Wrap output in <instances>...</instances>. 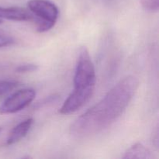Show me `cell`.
I'll list each match as a JSON object with an SVG mask.
<instances>
[{
	"instance_id": "obj_1",
	"label": "cell",
	"mask_w": 159,
	"mask_h": 159,
	"mask_svg": "<svg viewBox=\"0 0 159 159\" xmlns=\"http://www.w3.org/2000/svg\"><path fill=\"white\" fill-rule=\"evenodd\" d=\"M139 86V80L129 75L118 82L99 102L75 120L70 134L75 138H86L102 131L123 114Z\"/></svg>"
},
{
	"instance_id": "obj_2",
	"label": "cell",
	"mask_w": 159,
	"mask_h": 159,
	"mask_svg": "<svg viewBox=\"0 0 159 159\" xmlns=\"http://www.w3.org/2000/svg\"><path fill=\"white\" fill-rule=\"evenodd\" d=\"M96 82L94 65L85 47L81 48L74 76V91L94 93Z\"/></svg>"
},
{
	"instance_id": "obj_3",
	"label": "cell",
	"mask_w": 159,
	"mask_h": 159,
	"mask_svg": "<svg viewBox=\"0 0 159 159\" xmlns=\"http://www.w3.org/2000/svg\"><path fill=\"white\" fill-rule=\"evenodd\" d=\"M27 7L34 16V23L37 24L36 30L38 33L51 30L58 19V8L49 0H30Z\"/></svg>"
},
{
	"instance_id": "obj_4",
	"label": "cell",
	"mask_w": 159,
	"mask_h": 159,
	"mask_svg": "<svg viewBox=\"0 0 159 159\" xmlns=\"http://www.w3.org/2000/svg\"><path fill=\"white\" fill-rule=\"evenodd\" d=\"M36 96L33 89H23L12 93L0 105V114H12L21 111L34 101Z\"/></svg>"
},
{
	"instance_id": "obj_5",
	"label": "cell",
	"mask_w": 159,
	"mask_h": 159,
	"mask_svg": "<svg viewBox=\"0 0 159 159\" xmlns=\"http://www.w3.org/2000/svg\"><path fill=\"white\" fill-rule=\"evenodd\" d=\"M0 19L12 21L34 22V16L27 9L20 7H0Z\"/></svg>"
},
{
	"instance_id": "obj_6",
	"label": "cell",
	"mask_w": 159,
	"mask_h": 159,
	"mask_svg": "<svg viewBox=\"0 0 159 159\" xmlns=\"http://www.w3.org/2000/svg\"><path fill=\"white\" fill-rule=\"evenodd\" d=\"M34 123V120L33 118H27L17 124L16 126H15L8 136L7 140H6V144L12 145L23 139L27 135L28 132L31 129Z\"/></svg>"
},
{
	"instance_id": "obj_7",
	"label": "cell",
	"mask_w": 159,
	"mask_h": 159,
	"mask_svg": "<svg viewBox=\"0 0 159 159\" xmlns=\"http://www.w3.org/2000/svg\"><path fill=\"white\" fill-rule=\"evenodd\" d=\"M124 158H143L150 159L153 158L152 152L148 148L141 143H137L128 148L123 156Z\"/></svg>"
},
{
	"instance_id": "obj_8",
	"label": "cell",
	"mask_w": 159,
	"mask_h": 159,
	"mask_svg": "<svg viewBox=\"0 0 159 159\" xmlns=\"http://www.w3.org/2000/svg\"><path fill=\"white\" fill-rule=\"evenodd\" d=\"M18 83L15 81L0 80V96L6 94L17 86Z\"/></svg>"
},
{
	"instance_id": "obj_9",
	"label": "cell",
	"mask_w": 159,
	"mask_h": 159,
	"mask_svg": "<svg viewBox=\"0 0 159 159\" xmlns=\"http://www.w3.org/2000/svg\"><path fill=\"white\" fill-rule=\"evenodd\" d=\"M141 6L149 12H157L158 10L159 0H141Z\"/></svg>"
},
{
	"instance_id": "obj_10",
	"label": "cell",
	"mask_w": 159,
	"mask_h": 159,
	"mask_svg": "<svg viewBox=\"0 0 159 159\" xmlns=\"http://www.w3.org/2000/svg\"><path fill=\"white\" fill-rule=\"evenodd\" d=\"M38 66L34 64H23V65H19L16 68L15 71L18 73H28L34 72L37 71Z\"/></svg>"
},
{
	"instance_id": "obj_11",
	"label": "cell",
	"mask_w": 159,
	"mask_h": 159,
	"mask_svg": "<svg viewBox=\"0 0 159 159\" xmlns=\"http://www.w3.org/2000/svg\"><path fill=\"white\" fill-rule=\"evenodd\" d=\"M15 43V40L10 36L0 34V48L9 47Z\"/></svg>"
},
{
	"instance_id": "obj_12",
	"label": "cell",
	"mask_w": 159,
	"mask_h": 159,
	"mask_svg": "<svg viewBox=\"0 0 159 159\" xmlns=\"http://www.w3.org/2000/svg\"><path fill=\"white\" fill-rule=\"evenodd\" d=\"M2 22H3V20H1V19H0V24H1V23H2Z\"/></svg>"
},
{
	"instance_id": "obj_13",
	"label": "cell",
	"mask_w": 159,
	"mask_h": 159,
	"mask_svg": "<svg viewBox=\"0 0 159 159\" xmlns=\"http://www.w3.org/2000/svg\"><path fill=\"white\" fill-rule=\"evenodd\" d=\"M2 132V127H0V133Z\"/></svg>"
}]
</instances>
